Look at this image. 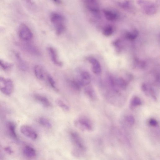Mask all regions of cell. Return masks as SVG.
Segmentation results:
<instances>
[{"label":"cell","instance_id":"9a60e30c","mask_svg":"<svg viewBox=\"0 0 160 160\" xmlns=\"http://www.w3.org/2000/svg\"><path fill=\"white\" fill-rule=\"evenodd\" d=\"M34 72L37 78L42 80L44 78V70L43 68L40 65H36L34 68Z\"/></svg>","mask_w":160,"mask_h":160},{"label":"cell","instance_id":"52a82bcc","mask_svg":"<svg viewBox=\"0 0 160 160\" xmlns=\"http://www.w3.org/2000/svg\"><path fill=\"white\" fill-rule=\"evenodd\" d=\"M75 124L77 127L82 130L91 131L92 129L91 121L85 117H81L79 118L75 122Z\"/></svg>","mask_w":160,"mask_h":160},{"label":"cell","instance_id":"4316f807","mask_svg":"<svg viewBox=\"0 0 160 160\" xmlns=\"http://www.w3.org/2000/svg\"><path fill=\"white\" fill-rule=\"evenodd\" d=\"M116 84L119 87L122 88H125L127 85V82L123 78H120L116 81Z\"/></svg>","mask_w":160,"mask_h":160},{"label":"cell","instance_id":"8992f818","mask_svg":"<svg viewBox=\"0 0 160 160\" xmlns=\"http://www.w3.org/2000/svg\"><path fill=\"white\" fill-rule=\"evenodd\" d=\"M18 30L19 36L22 40L28 41L32 38L33 33L29 28L25 24H20Z\"/></svg>","mask_w":160,"mask_h":160},{"label":"cell","instance_id":"5b68a950","mask_svg":"<svg viewBox=\"0 0 160 160\" xmlns=\"http://www.w3.org/2000/svg\"><path fill=\"white\" fill-rule=\"evenodd\" d=\"M86 10L95 17L99 16L100 9L99 4L96 0H85L83 2Z\"/></svg>","mask_w":160,"mask_h":160},{"label":"cell","instance_id":"ac0fdd59","mask_svg":"<svg viewBox=\"0 0 160 160\" xmlns=\"http://www.w3.org/2000/svg\"><path fill=\"white\" fill-rule=\"evenodd\" d=\"M85 94L90 99L93 100L95 98V94L94 91L91 86H87L84 88Z\"/></svg>","mask_w":160,"mask_h":160},{"label":"cell","instance_id":"83f0119b","mask_svg":"<svg viewBox=\"0 0 160 160\" xmlns=\"http://www.w3.org/2000/svg\"><path fill=\"white\" fill-rule=\"evenodd\" d=\"M118 5L122 8H127L129 7V2L128 1H120L117 2Z\"/></svg>","mask_w":160,"mask_h":160},{"label":"cell","instance_id":"6da1fadb","mask_svg":"<svg viewBox=\"0 0 160 160\" xmlns=\"http://www.w3.org/2000/svg\"><path fill=\"white\" fill-rule=\"evenodd\" d=\"M50 20L55 28L56 34L57 35L62 34L66 29L65 18L61 14L53 12L50 16Z\"/></svg>","mask_w":160,"mask_h":160},{"label":"cell","instance_id":"603a6c76","mask_svg":"<svg viewBox=\"0 0 160 160\" xmlns=\"http://www.w3.org/2000/svg\"><path fill=\"white\" fill-rule=\"evenodd\" d=\"M12 66V64L0 59V68L2 70H8L10 69Z\"/></svg>","mask_w":160,"mask_h":160},{"label":"cell","instance_id":"7402d4cb","mask_svg":"<svg viewBox=\"0 0 160 160\" xmlns=\"http://www.w3.org/2000/svg\"><path fill=\"white\" fill-rule=\"evenodd\" d=\"M39 123L47 128H50L52 127V124L49 120L45 118L42 117L39 118Z\"/></svg>","mask_w":160,"mask_h":160},{"label":"cell","instance_id":"484cf974","mask_svg":"<svg viewBox=\"0 0 160 160\" xmlns=\"http://www.w3.org/2000/svg\"><path fill=\"white\" fill-rule=\"evenodd\" d=\"M56 103L63 110L67 111L69 110V108L68 106L62 100H57Z\"/></svg>","mask_w":160,"mask_h":160},{"label":"cell","instance_id":"277c9868","mask_svg":"<svg viewBox=\"0 0 160 160\" xmlns=\"http://www.w3.org/2000/svg\"><path fill=\"white\" fill-rule=\"evenodd\" d=\"M137 2L142 10L146 14L152 15L157 12V5L154 2L146 0H138Z\"/></svg>","mask_w":160,"mask_h":160},{"label":"cell","instance_id":"d6a6232c","mask_svg":"<svg viewBox=\"0 0 160 160\" xmlns=\"http://www.w3.org/2000/svg\"><path fill=\"white\" fill-rule=\"evenodd\" d=\"M141 89L143 92L146 91L147 90V87L145 84H143L141 86Z\"/></svg>","mask_w":160,"mask_h":160},{"label":"cell","instance_id":"4dcf8cb0","mask_svg":"<svg viewBox=\"0 0 160 160\" xmlns=\"http://www.w3.org/2000/svg\"><path fill=\"white\" fill-rule=\"evenodd\" d=\"M126 121L130 124H133L135 122V119L133 116L128 115L126 118Z\"/></svg>","mask_w":160,"mask_h":160},{"label":"cell","instance_id":"f546056e","mask_svg":"<svg viewBox=\"0 0 160 160\" xmlns=\"http://www.w3.org/2000/svg\"><path fill=\"white\" fill-rule=\"evenodd\" d=\"M120 41L119 39L116 40L112 42L113 45L117 49L118 52H119L120 49Z\"/></svg>","mask_w":160,"mask_h":160},{"label":"cell","instance_id":"cb8c5ba5","mask_svg":"<svg viewBox=\"0 0 160 160\" xmlns=\"http://www.w3.org/2000/svg\"><path fill=\"white\" fill-rule=\"evenodd\" d=\"M113 31V27L111 25H109L104 28L102 31V34L106 36H109L112 34Z\"/></svg>","mask_w":160,"mask_h":160},{"label":"cell","instance_id":"f1b7e54d","mask_svg":"<svg viewBox=\"0 0 160 160\" xmlns=\"http://www.w3.org/2000/svg\"><path fill=\"white\" fill-rule=\"evenodd\" d=\"M48 81L54 90L57 91L58 89L56 86L55 82L52 77L49 75H47Z\"/></svg>","mask_w":160,"mask_h":160},{"label":"cell","instance_id":"44dd1931","mask_svg":"<svg viewBox=\"0 0 160 160\" xmlns=\"http://www.w3.org/2000/svg\"><path fill=\"white\" fill-rule=\"evenodd\" d=\"M138 35V31L134 29L131 32H127L125 34V37L128 40H133L137 37Z\"/></svg>","mask_w":160,"mask_h":160},{"label":"cell","instance_id":"ba28073f","mask_svg":"<svg viewBox=\"0 0 160 160\" xmlns=\"http://www.w3.org/2000/svg\"><path fill=\"white\" fill-rule=\"evenodd\" d=\"M47 49L52 62L58 66L62 67L63 63L59 59L58 52L56 49L52 47H48Z\"/></svg>","mask_w":160,"mask_h":160},{"label":"cell","instance_id":"7a4b0ae2","mask_svg":"<svg viewBox=\"0 0 160 160\" xmlns=\"http://www.w3.org/2000/svg\"><path fill=\"white\" fill-rule=\"evenodd\" d=\"M70 136L74 146L73 153L74 155L79 156L86 150L85 145L81 137L77 132H71Z\"/></svg>","mask_w":160,"mask_h":160},{"label":"cell","instance_id":"1f68e13d","mask_svg":"<svg viewBox=\"0 0 160 160\" xmlns=\"http://www.w3.org/2000/svg\"><path fill=\"white\" fill-rule=\"evenodd\" d=\"M149 123L151 126H155L157 125L158 122L155 119L151 118L149 121Z\"/></svg>","mask_w":160,"mask_h":160},{"label":"cell","instance_id":"7c38bea8","mask_svg":"<svg viewBox=\"0 0 160 160\" xmlns=\"http://www.w3.org/2000/svg\"><path fill=\"white\" fill-rule=\"evenodd\" d=\"M19 68L22 71H26L28 69V66L26 62L22 59L20 55L17 52H14Z\"/></svg>","mask_w":160,"mask_h":160},{"label":"cell","instance_id":"2e32d148","mask_svg":"<svg viewBox=\"0 0 160 160\" xmlns=\"http://www.w3.org/2000/svg\"><path fill=\"white\" fill-rule=\"evenodd\" d=\"M23 152L24 154L29 158H34L36 155V152L35 150L29 146H26L24 147Z\"/></svg>","mask_w":160,"mask_h":160},{"label":"cell","instance_id":"9c48e42d","mask_svg":"<svg viewBox=\"0 0 160 160\" xmlns=\"http://www.w3.org/2000/svg\"><path fill=\"white\" fill-rule=\"evenodd\" d=\"M21 133L27 137L32 140L36 139L38 135L35 131L29 126L23 125L20 128Z\"/></svg>","mask_w":160,"mask_h":160},{"label":"cell","instance_id":"ffe728a7","mask_svg":"<svg viewBox=\"0 0 160 160\" xmlns=\"http://www.w3.org/2000/svg\"><path fill=\"white\" fill-rule=\"evenodd\" d=\"M24 48L28 52L34 54L38 55L40 54L38 50L35 47L30 44H25Z\"/></svg>","mask_w":160,"mask_h":160},{"label":"cell","instance_id":"3957f363","mask_svg":"<svg viewBox=\"0 0 160 160\" xmlns=\"http://www.w3.org/2000/svg\"><path fill=\"white\" fill-rule=\"evenodd\" d=\"M14 89V84L12 80L0 76V91L2 93L10 96L13 92Z\"/></svg>","mask_w":160,"mask_h":160},{"label":"cell","instance_id":"8fae6325","mask_svg":"<svg viewBox=\"0 0 160 160\" xmlns=\"http://www.w3.org/2000/svg\"><path fill=\"white\" fill-rule=\"evenodd\" d=\"M86 60L91 64L92 70L93 73L99 74L101 73V67L100 62L98 60L92 57H87Z\"/></svg>","mask_w":160,"mask_h":160},{"label":"cell","instance_id":"d4e9b609","mask_svg":"<svg viewBox=\"0 0 160 160\" xmlns=\"http://www.w3.org/2000/svg\"><path fill=\"white\" fill-rule=\"evenodd\" d=\"M141 104V101L140 98L138 97H135L132 99L131 103V108H132L135 107L140 105Z\"/></svg>","mask_w":160,"mask_h":160},{"label":"cell","instance_id":"e0dca14e","mask_svg":"<svg viewBox=\"0 0 160 160\" xmlns=\"http://www.w3.org/2000/svg\"><path fill=\"white\" fill-rule=\"evenodd\" d=\"M68 84L70 87L74 91L77 92L80 91L82 86L76 79L68 80Z\"/></svg>","mask_w":160,"mask_h":160},{"label":"cell","instance_id":"5bb4252c","mask_svg":"<svg viewBox=\"0 0 160 160\" xmlns=\"http://www.w3.org/2000/svg\"><path fill=\"white\" fill-rule=\"evenodd\" d=\"M103 12L105 17L108 20L113 21L117 19L118 15L115 12L106 9L104 10Z\"/></svg>","mask_w":160,"mask_h":160},{"label":"cell","instance_id":"d6986e66","mask_svg":"<svg viewBox=\"0 0 160 160\" xmlns=\"http://www.w3.org/2000/svg\"><path fill=\"white\" fill-rule=\"evenodd\" d=\"M7 126L9 132L13 138H17V136L15 132V126L14 123L11 122H9L7 124Z\"/></svg>","mask_w":160,"mask_h":160},{"label":"cell","instance_id":"30bf717a","mask_svg":"<svg viewBox=\"0 0 160 160\" xmlns=\"http://www.w3.org/2000/svg\"><path fill=\"white\" fill-rule=\"evenodd\" d=\"M76 80L81 86H87L90 83L91 78L88 72L83 71L80 72Z\"/></svg>","mask_w":160,"mask_h":160},{"label":"cell","instance_id":"836d02e7","mask_svg":"<svg viewBox=\"0 0 160 160\" xmlns=\"http://www.w3.org/2000/svg\"><path fill=\"white\" fill-rule=\"evenodd\" d=\"M53 2L57 4H59L61 3V1L60 0H55L53 1Z\"/></svg>","mask_w":160,"mask_h":160},{"label":"cell","instance_id":"4fadbf2b","mask_svg":"<svg viewBox=\"0 0 160 160\" xmlns=\"http://www.w3.org/2000/svg\"><path fill=\"white\" fill-rule=\"evenodd\" d=\"M35 99L43 106L48 108L51 106V103L50 101L45 97L39 94H35L34 96Z\"/></svg>","mask_w":160,"mask_h":160}]
</instances>
